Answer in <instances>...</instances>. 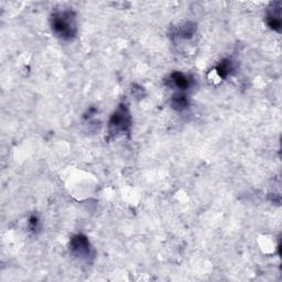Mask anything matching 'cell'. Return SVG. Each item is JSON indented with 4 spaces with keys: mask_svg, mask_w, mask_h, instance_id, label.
Masks as SVG:
<instances>
[{
    "mask_svg": "<svg viewBox=\"0 0 282 282\" xmlns=\"http://www.w3.org/2000/svg\"><path fill=\"white\" fill-rule=\"evenodd\" d=\"M281 9H282L281 3H273L270 5L266 15L267 26L271 29V30L277 32L281 31V27H282Z\"/></svg>",
    "mask_w": 282,
    "mask_h": 282,
    "instance_id": "277c9868",
    "label": "cell"
},
{
    "mask_svg": "<svg viewBox=\"0 0 282 282\" xmlns=\"http://www.w3.org/2000/svg\"><path fill=\"white\" fill-rule=\"evenodd\" d=\"M69 251L80 259H86L91 256L92 246L90 240L83 234H78L69 240Z\"/></svg>",
    "mask_w": 282,
    "mask_h": 282,
    "instance_id": "3957f363",
    "label": "cell"
},
{
    "mask_svg": "<svg viewBox=\"0 0 282 282\" xmlns=\"http://www.w3.org/2000/svg\"><path fill=\"white\" fill-rule=\"evenodd\" d=\"M29 226L32 229V231H35L39 227V219L35 215L31 216L30 219H29Z\"/></svg>",
    "mask_w": 282,
    "mask_h": 282,
    "instance_id": "9c48e42d",
    "label": "cell"
},
{
    "mask_svg": "<svg viewBox=\"0 0 282 282\" xmlns=\"http://www.w3.org/2000/svg\"><path fill=\"white\" fill-rule=\"evenodd\" d=\"M216 73L221 79H226L227 76L232 73L233 64L231 60H223L219 65L216 66Z\"/></svg>",
    "mask_w": 282,
    "mask_h": 282,
    "instance_id": "ba28073f",
    "label": "cell"
},
{
    "mask_svg": "<svg viewBox=\"0 0 282 282\" xmlns=\"http://www.w3.org/2000/svg\"><path fill=\"white\" fill-rule=\"evenodd\" d=\"M169 82L172 87L179 90V92H184L189 90L191 86V81L187 76L181 72H174L169 78Z\"/></svg>",
    "mask_w": 282,
    "mask_h": 282,
    "instance_id": "5b68a950",
    "label": "cell"
},
{
    "mask_svg": "<svg viewBox=\"0 0 282 282\" xmlns=\"http://www.w3.org/2000/svg\"><path fill=\"white\" fill-rule=\"evenodd\" d=\"M171 106L172 108L178 111H182L189 107V99L183 92H179L173 95L171 99Z\"/></svg>",
    "mask_w": 282,
    "mask_h": 282,
    "instance_id": "8992f818",
    "label": "cell"
},
{
    "mask_svg": "<svg viewBox=\"0 0 282 282\" xmlns=\"http://www.w3.org/2000/svg\"><path fill=\"white\" fill-rule=\"evenodd\" d=\"M51 29L57 38L73 40L78 34V18L72 10H62L51 16Z\"/></svg>",
    "mask_w": 282,
    "mask_h": 282,
    "instance_id": "6da1fadb",
    "label": "cell"
},
{
    "mask_svg": "<svg viewBox=\"0 0 282 282\" xmlns=\"http://www.w3.org/2000/svg\"><path fill=\"white\" fill-rule=\"evenodd\" d=\"M195 25L192 22H185L184 25H182L180 27L176 28L175 31V37L181 38V39H190L192 38L194 33H195Z\"/></svg>",
    "mask_w": 282,
    "mask_h": 282,
    "instance_id": "52a82bcc",
    "label": "cell"
},
{
    "mask_svg": "<svg viewBox=\"0 0 282 282\" xmlns=\"http://www.w3.org/2000/svg\"><path fill=\"white\" fill-rule=\"evenodd\" d=\"M132 127V118L128 105L121 103L111 115L108 122V132L110 136L129 133Z\"/></svg>",
    "mask_w": 282,
    "mask_h": 282,
    "instance_id": "7a4b0ae2",
    "label": "cell"
}]
</instances>
